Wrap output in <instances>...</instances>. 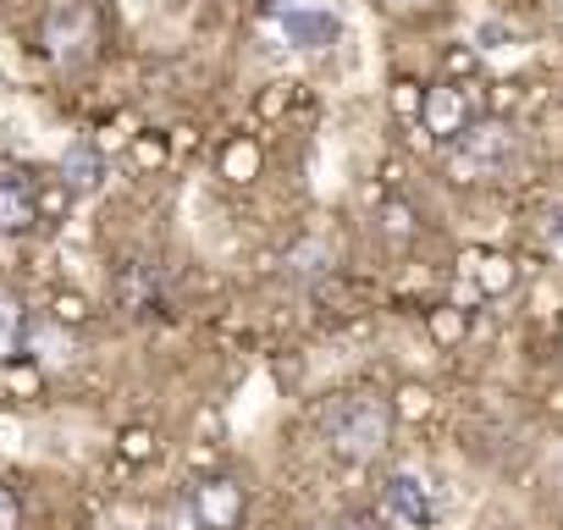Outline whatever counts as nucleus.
Instances as JSON below:
<instances>
[{"label":"nucleus","mask_w":563,"mask_h":530,"mask_svg":"<svg viewBox=\"0 0 563 530\" xmlns=\"http://www.w3.org/2000/svg\"><path fill=\"white\" fill-rule=\"evenodd\" d=\"M382 519H393L404 530H431L442 519V497L420 470H393L382 481Z\"/></svg>","instance_id":"4"},{"label":"nucleus","mask_w":563,"mask_h":530,"mask_svg":"<svg viewBox=\"0 0 563 530\" xmlns=\"http://www.w3.org/2000/svg\"><path fill=\"white\" fill-rule=\"evenodd\" d=\"M387 227L404 238V232H409V210H404V205H387Z\"/></svg>","instance_id":"21"},{"label":"nucleus","mask_w":563,"mask_h":530,"mask_svg":"<svg viewBox=\"0 0 563 530\" xmlns=\"http://www.w3.org/2000/svg\"><path fill=\"white\" fill-rule=\"evenodd\" d=\"M34 343H40V354H45V360H62V343H56L51 332H34Z\"/></svg>","instance_id":"22"},{"label":"nucleus","mask_w":563,"mask_h":530,"mask_svg":"<svg viewBox=\"0 0 563 530\" xmlns=\"http://www.w3.org/2000/svg\"><path fill=\"white\" fill-rule=\"evenodd\" d=\"M321 530H382V519H376V514H343V519H332V525H321Z\"/></svg>","instance_id":"16"},{"label":"nucleus","mask_w":563,"mask_h":530,"mask_svg":"<svg viewBox=\"0 0 563 530\" xmlns=\"http://www.w3.org/2000/svg\"><path fill=\"white\" fill-rule=\"evenodd\" d=\"M62 172H67L73 188H95V183H100V155H95L89 144H78V150L62 155Z\"/></svg>","instance_id":"12"},{"label":"nucleus","mask_w":563,"mask_h":530,"mask_svg":"<svg viewBox=\"0 0 563 530\" xmlns=\"http://www.w3.org/2000/svg\"><path fill=\"white\" fill-rule=\"evenodd\" d=\"M276 34L294 51H327L343 34V23L332 7H288V12H276Z\"/></svg>","instance_id":"7"},{"label":"nucleus","mask_w":563,"mask_h":530,"mask_svg":"<svg viewBox=\"0 0 563 530\" xmlns=\"http://www.w3.org/2000/svg\"><path fill=\"white\" fill-rule=\"evenodd\" d=\"M221 177H227V183L260 177V144H254V139H232V144L221 150Z\"/></svg>","instance_id":"10"},{"label":"nucleus","mask_w":563,"mask_h":530,"mask_svg":"<svg viewBox=\"0 0 563 530\" xmlns=\"http://www.w3.org/2000/svg\"><path fill=\"white\" fill-rule=\"evenodd\" d=\"M420 128L431 133V139H442V144H453L464 128H470V106H464V89H453V84H437V89H426V106H420Z\"/></svg>","instance_id":"8"},{"label":"nucleus","mask_w":563,"mask_h":530,"mask_svg":"<svg viewBox=\"0 0 563 530\" xmlns=\"http://www.w3.org/2000/svg\"><path fill=\"white\" fill-rule=\"evenodd\" d=\"M514 150H519L514 128L503 117H481L448 144V172H453V183H486V177L508 172Z\"/></svg>","instance_id":"2"},{"label":"nucleus","mask_w":563,"mask_h":530,"mask_svg":"<svg viewBox=\"0 0 563 530\" xmlns=\"http://www.w3.org/2000/svg\"><path fill=\"white\" fill-rule=\"evenodd\" d=\"M40 45L56 67H84L100 51V12L89 0H51V12L40 23Z\"/></svg>","instance_id":"3"},{"label":"nucleus","mask_w":563,"mask_h":530,"mask_svg":"<svg viewBox=\"0 0 563 530\" xmlns=\"http://www.w3.org/2000/svg\"><path fill=\"white\" fill-rule=\"evenodd\" d=\"M387 437H393V404L376 393H349L327 409V442L338 459L365 464L387 448Z\"/></svg>","instance_id":"1"},{"label":"nucleus","mask_w":563,"mask_h":530,"mask_svg":"<svg viewBox=\"0 0 563 530\" xmlns=\"http://www.w3.org/2000/svg\"><path fill=\"white\" fill-rule=\"evenodd\" d=\"M188 519L199 530H238L243 525V486L216 475V481H194L188 492Z\"/></svg>","instance_id":"6"},{"label":"nucleus","mask_w":563,"mask_h":530,"mask_svg":"<svg viewBox=\"0 0 563 530\" xmlns=\"http://www.w3.org/2000/svg\"><path fill=\"white\" fill-rule=\"evenodd\" d=\"M288 265H294L299 277H316V272H327V265H332V249H327V243H316V238H305V243L288 254Z\"/></svg>","instance_id":"13"},{"label":"nucleus","mask_w":563,"mask_h":530,"mask_svg":"<svg viewBox=\"0 0 563 530\" xmlns=\"http://www.w3.org/2000/svg\"><path fill=\"white\" fill-rule=\"evenodd\" d=\"M541 243H547V249L563 260V205H552V210L541 216Z\"/></svg>","instance_id":"14"},{"label":"nucleus","mask_w":563,"mask_h":530,"mask_svg":"<svg viewBox=\"0 0 563 530\" xmlns=\"http://www.w3.org/2000/svg\"><path fill=\"white\" fill-rule=\"evenodd\" d=\"M393 106H398V111H415V117H420V106H426V95H415V84H398V95H393Z\"/></svg>","instance_id":"18"},{"label":"nucleus","mask_w":563,"mask_h":530,"mask_svg":"<svg viewBox=\"0 0 563 530\" xmlns=\"http://www.w3.org/2000/svg\"><path fill=\"white\" fill-rule=\"evenodd\" d=\"M475 40H481V51H508L503 40H514V34H508L503 23H481V34H475Z\"/></svg>","instance_id":"17"},{"label":"nucleus","mask_w":563,"mask_h":530,"mask_svg":"<svg viewBox=\"0 0 563 530\" xmlns=\"http://www.w3.org/2000/svg\"><path fill=\"white\" fill-rule=\"evenodd\" d=\"M0 530H23V503L0 486Z\"/></svg>","instance_id":"15"},{"label":"nucleus","mask_w":563,"mask_h":530,"mask_svg":"<svg viewBox=\"0 0 563 530\" xmlns=\"http://www.w3.org/2000/svg\"><path fill=\"white\" fill-rule=\"evenodd\" d=\"M56 321H84V299H78V294L56 299Z\"/></svg>","instance_id":"19"},{"label":"nucleus","mask_w":563,"mask_h":530,"mask_svg":"<svg viewBox=\"0 0 563 530\" xmlns=\"http://www.w3.org/2000/svg\"><path fill=\"white\" fill-rule=\"evenodd\" d=\"M29 343V316H23V299L12 288H0V365L18 360V349Z\"/></svg>","instance_id":"9"},{"label":"nucleus","mask_w":563,"mask_h":530,"mask_svg":"<svg viewBox=\"0 0 563 530\" xmlns=\"http://www.w3.org/2000/svg\"><path fill=\"white\" fill-rule=\"evenodd\" d=\"M40 221V177L23 161H0V232H29Z\"/></svg>","instance_id":"5"},{"label":"nucleus","mask_w":563,"mask_h":530,"mask_svg":"<svg viewBox=\"0 0 563 530\" xmlns=\"http://www.w3.org/2000/svg\"><path fill=\"white\" fill-rule=\"evenodd\" d=\"M431 332H437V338H459V332H464V321L448 310V316H437V321H431Z\"/></svg>","instance_id":"20"},{"label":"nucleus","mask_w":563,"mask_h":530,"mask_svg":"<svg viewBox=\"0 0 563 530\" xmlns=\"http://www.w3.org/2000/svg\"><path fill=\"white\" fill-rule=\"evenodd\" d=\"M470 265H475V277H481L486 294H508L514 288V265L503 254H470Z\"/></svg>","instance_id":"11"}]
</instances>
